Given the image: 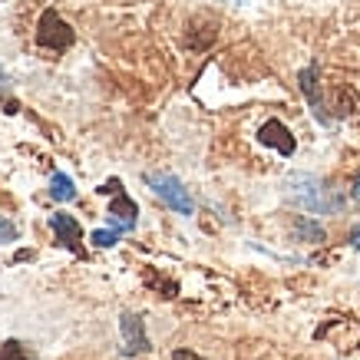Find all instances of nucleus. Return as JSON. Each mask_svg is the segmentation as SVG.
<instances>
[{
  "label": "nucleus",
  "instance_id": "1",
  "mask_svg": "<svg viewBox=\"0 0 360 360\" xmlns=\"http://www.w3.org/2000/svg\"><path fill=\"white\" fill-rule=\"evenodd\" d=\"M288 188H291V195H295L307 212H317V215H330V212H340V208H344V198L334 195L314 175H304V172L291 175V179H288Z\"/></svg>",
  "mask_w": 360,
  "mask_h": 360
},
{
  "label": "nucleus",
  "instance_id": "2",
  "mask_svg": "<svg viewBox=\"0 0 360 360\" xmlns=\"http://www.w3.org/2000/svg\"><path fill=\"white\" fill-rule=\"evenodd\" d=\"M99 192L103 195H112L110 202V229H116L122 235V231H136V221H139V208H136V202H132L129 195H126V188H122L120 179H106L103 186H99Z\"/></svg>",
  "mask_w": 360,
  "mask_h": 360
},
{
  "label": "nucleus",
  "instance_id": "3",
  "mask_svg": "<svg viewBox=\"0 0 360 360\" xmlns=\"http://www.w3.org/2000/svg\"><path fill=\"white\" fill-rule=\"evenodd\" d=\"M142 179H146V186L153 188L172 212H179V215H192V212H195V202L188 195V188L182 186L172 172H146Z\"/></svg>",
  "mask_w": 360,
  "mask_h": 360
},
{
  "label": "nucleus",
  "instance_id": "4",
  "mask_svg": "<svg viewBox=\"0 0 360 360\" xmlns=\"http://www.w3.org/2000/svg\"><path fill=\"white\" fill-rule=\"evenodd\" d=\"M37 44L44 50H70L77 44V30L60 17L56 11H44L40 23H37Z\"/></svg>",
  "mask_w": 360,
  "mask_h": 360
},
{
  "label": "nucleus",
  "instance_id": "5",
  "mask_svg": "<svg viewBox=\"0 0 360 360\" xmlns=\"http://www.w3.org/2000/svg\"><path fill=\"white\" fill-rule=\"evenodd\" d=\"M297 86H301V93H304L307 103H311L314 120L321 122V126H330L334 116H330V106H328V99H324V89H321V83H317V63L304 66V70L297 73Z\"/></svg>",
  "mask_w": 360,
  "mask_h": 360
},
{
  "label": "nucleus",
  "instance_id": "6",
  "mask_svg": "<svg viewBox=\"0 0 360 360\" xmlns=\"http://www.w3.org/2000/svg\"><path fill=\"white\" fill-rule=\"evenodd\" d=\"M120 330H122V357H139V354H149V350H153V344L146 338V324H142L139 314L126 311V314L120 317Z\"/></svg>",
  "mask_w": 360,
  "mask_h": 360
},
{
  "label": "nucleus",
  "instance_id": "7",
  "mask_svg": "<svg viewBox=\"0 0 360 360\" xmlns=\"http://www.w3.org/2000/svg\"><path fill=\"white\" fill-rule=\"evenodd\" d=\"M50 229H53L56 241L63 245L66 251H73V255H83L86 258V251H83V229H79V221L73 219V215H66V212H56V215H50Z\"/></svg>",
  "mask_w": 360,
  "mask_h": 360
},
{
  "label": "nucleus",
  "instance_id": "8",
  "mask_svg": "<svg viewBox=\"0 0 360 360\" xmlns=\"http://www.w3.org/2000/svg\"><path fill=\"white\" fill-rule=\"evenodd\" d=\"M258 142L262 146H268V149H278L281 155H295V149H297V142H295V136H291V129L284 126L281 120H268L258 129Z\"/></svg>",
  "mask_w": 360,
  "mask_h": 360
},
{
  "label": "nucleus",
  "instance_id": "9",
  "mask_svg": "<svg viewBox=\"0 0 360 360\" xmlns=\"http://www.w3.org/2000/svg\"><path fill=\"white\" fill-rule=\"evenodd\" d=\"M291 229H295V235L301 241H307V245H324V238H328L324 225H321V221H314V219H307V215H297Z\"/></svg>",
  "mask_w": 360,
  "mask_h": 360
},
{
  "label": "nucleus",
  "instance_id": "10",
  "mask_svg": "<svg viewBox=\"0 0 360 360\" xmlns=\"http://www.w3.org/2000/svg\"><path fill=\"white\" fill-rule=\"evenodd\" d=\"M50 195L56 198V202H73L77 198V186H73V179L66 172H56L53 179H50Z\"/></svg>",
  "mask_w": 360,
  "mask_h": 360
},
{
  "label": "nucleus",
  "instance_id": "11",
  "mask_svg": "<svg viewBox=\"0 0 360 360\" xmlns=\"http://www.w3.org/2000/svg\"><path fill=\"white\" fill-rule=\"evenodd\" d=\"M0 360H37V354H33L23 340L11 338V340H4V344H0Z\"/></svg>",
  "mask_w": 360,
  "mask_h": 360
},
{
  "label": "nucleus",
  "instance_id": "12",
  "mask_svg": "<svg viewBox=\"0 0 360 360\" xmlns=\"http://www.w3.org/2000/svg\"><path fill=\"white\" fill-rule=\"evenodd\" d=\"M89 241H93V245H99V248H112V245H116V241H120V231L116 229H96L93 231V235H89Z\"/></svg>",
  "mask_w": 360,
  "mask_h": 360
},
{
  "label": "nucleus",
  "instance_id": "13",
  "mask_svg": "<svg viewBox=\"0 0 360 360\" xmlns=\"http://www.w3.org/2000/svg\"><path fill=\"white\" fill-rule=\"evenodd\" d=\"M17 238H20V229H17L11 219L0 215V245H4V241H17Z\"/></svg>",
  "mask_w": 360,
  "mask_h": 360
},
{
  "label": "nucleus",
  "instance_id": "14",
  "mask_svg": "<svg viewBox=\"0 0 360 360\" xmlns=\"http://www.w3.org/2000/svg\"><path fill=\"white\" fill-rule=\"evenodd\" d=\"M172 360H205V357L195 354V350H188V347H179V350H172Z\"/></svg>",
  "mask_w": 360,
  "mask_h": 360
},
{
  "label": "nucleus",
  "instance_id": "15",
  "mask_svg": "<svg viewBox=\"0 0 360 360\" xmlns=\"http://www.w3.org/2000/svg\"><path fill=\"white\" fill-rule=\"evenodd\" d=\"M350 245H354V248L360 251V225H357V229H354V231H350Z\"/></svg>",
  "mask_w": 360,
  "mask_h": 360
},
{
  "label": "nucleus",
  "instance_id": "16",
  "mask_svg": "<svg viewBox=\"0 0 360 360\" xmlns=\"http://www.w3.org/2000/svg\"><path fill=\"white\" fill-rule=\"evenodd\" d=\"M350 192H354V195H360V175L354 179V188H350Z\"/></svg>",
  "mask_w": 360,
  "mask_h": 360
},
{
  "label": "nucleus",
  "instance_id": "17",
  "mask_svg": "<svg viewBox=\"0 0 360 360\" xmlns=\"http://www.w3.org/2000/svg\"><path fill=\"white\" fill-rule=\"evenodd\" d=\"M4 83H7V77H4V70H0V86H4Z\"/></svg>",
  "mask_w": 360,
  "mask_h": 360
},
{
  "label": "nucleus",
  "instance_id": "18",
  "mask_svg": "<svg viewBox=\"0 0 360 360\" xmlns=\"http://www.w3.org/2000/svg\"><path fill=\"white\" fill-rule=\"evenodd\" d=\"M231 4H238V0H231Z\"/></svg>",
  "mask_w": 360,
  "mask_h": 360
}]
</instances>
